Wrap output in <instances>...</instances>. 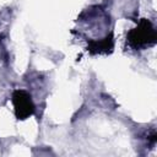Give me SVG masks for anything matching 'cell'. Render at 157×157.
<instances>
[{
	"label": "cell",
	"instance_id": "obj_2",
	"mask_svg": "<svg viewBox=\"0 0 157 157\" xmlns=\"http://www.w3.org/2000/svg\"><path fill=\"white\" fill-rule=\"evenodd\" d=\"M12 103L15 107V114L18 119H26L34 113V104L31 96L23 90H17L12 93Z\"/></svg>",
	"mask_w": 157,
	"mask_h": 157
},
{
	"label": "cell",
	"instance_id": "obj_1",
	"mask_svg": "<svg viewBox=\"0 0 157 157\" xmlns=\"http://www.w3.org/2000/svg\"><path fill=\"white\" fill-rule=\"evenodd\" d=\"M128 40L130 45L136 49L153 45L156 43V32L152 23L148 20H142L136 28L129 32Z\"/></svg>",
	"mask_w": 157,
	"mask_h": 157
}]
</instances>
